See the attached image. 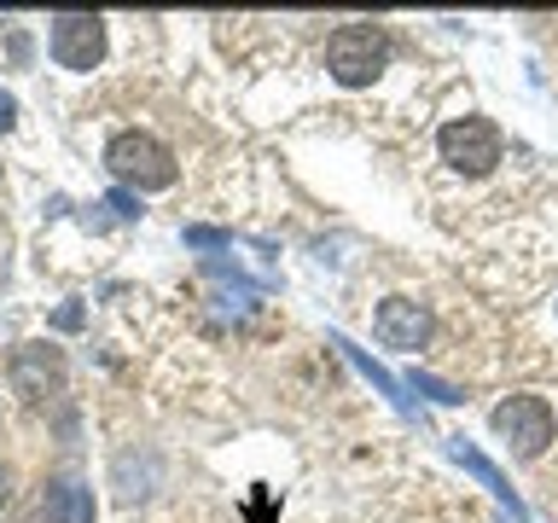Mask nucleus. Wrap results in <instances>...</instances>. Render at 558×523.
Segmentation results:
<instances>
[{
  "label": "nucleus",
  "mask_w": 558,
  "mask_h": 523,
  "mask_svg": "<svg viewBox=\"0 0 558 523\" xmlns=\"http://www.w3.org/2000/svg\"><path fill=\"white\" fill-rule=\"evenodd\" d=\"M436 157H442V169L460 174V181H488V174L506 163V134L488 117H453V122H442V134H436Z\"/></svg>",
  "instance_id": "f257e3e1"
},
{
  "label": "nucleus",
  "mask_w": 558,
  "mask_h": 523,
  "mask_svg": "<svg viewBox=\"0 0 558 523\" xmlns=\"http://www.w3.org/2000/svg\"><path fill=\"white\" fill-rule=\"evenodd\" d=\"M76 326H82V308L76 303H64L59 314H52V331H76Z\"/></svg>",
  "instance_id": "9b49d317"
},
{
  "label": "nucleus",
  "mask_w": 558,
  "mask_h": 523,
  "mask_svg": "<svg viewBox=\"0 0 558 523\" xmlns=\"http://www.w3.org/2000/svg\"><path fill=\"white\" fill-rule=\"evenodd\" d=\"M7 384H12V396L41 401V396H52V390L64 384V355H59L52 343H24V349L7 361Z\"/></svg>",
  "instance_id": "423d86ee"
},
{
  "label": "nucleus",
  "mask_w": 558,
  "mask_h": 523,
  "mask_svg": "<svg viewBox=\"0 0 558 523\" xmlns=\"http://www.w3.org/2000/svg\"><path fill=\"white\" fill-rule=\"evenodd\" d=\"M47 47H52V59H59L64 70H94L105 59V24L87 17V12H64V17H52Z\"/></svg>",
  "instance_id": "39448f33"
},
{
  "label": "nucleus",
  "mask_w": 558,
  "mask_h": 523,
  "mask_svg": "<svg viewBox=\"0 0 558 523\" xmlns=\"http://www.w3.org/2000/svg\"><path fill=\"white\" fill-rule=\"evenodd\" d=\"M186 244H198V251H216V244H227L216 227H186Z\"/></svg>",
  "instance_id": "1a4fd4ad"
},
{
  "label": "nucleus",
  "mask_w": 558,
  "mask_h": 523,
  "mask_svg": "<svg viewBox=\"0 0 558 523\" xmlns=\"http://www.w3.org/2000/svg\"><path fill=\"white\" fill-rule=\"evenodd\" d=\"M7 500H12V471L0 465V506H7Z\"/></svg>",
  "instance_id": "ddd939ff"
},
{
  "label": "nucleus",
  "mask_w": 558,
  "mask_h": 523,
  "mask_svg": "<svg viewBox=\"0 0 558 523\" xmlns=\"http://www.w3.org/2000/svg\"><path fill=\"white\" fill-rule=\"evenodd\" d=\"M41 506H47V523H94V488L76 477H52L41 488Z\"/></svg>",
  "instance_id": "6e6552de"
},
{
  "label": "nucleus",
  "mask_w": 558,
  "mask_h": 523,
  "mask_svg": "<svg viewBox=\"0 0 558 523\" xmlns=\"http://www.w3.org/2000/svg\"><path fill=\"white\" fill-rule=\"evenodd\" d=\"M105 169H111L117 181H129L134 192H163V186H174V174H181L163 139H151L140 129L111 134V146H105Z\"/></svg>",
  "instance_id": "7ed1b4c3"
},
{
  "label": "nucleus",
  "mask_w": 558,
  "mask_h": 523,
  "mask_svg": "<svg viewBox=\"0 0 558 523\" xmlns=\"http://www.w3.org/2000/svg\"><path fill=\"white\" fill-rule=\"evenodd\" d=\"M384 64H390V35H384L378 24H338L326 35V70L343 87L378 82Z\"/></svg>",
  "instance_id": "f03ea898"
},
{
  "label": "nucleus",
  "mask_w": 558,
  "mask_h": 523,
  "mask_svg": "<svg viewBox=\"0 0 558 523\" xmlns=\"http://www.w3.org/2000/svg\"><path fill=\"white\" fill-rule=\"evenodd\" d=\"M105 204H111L122 221H134V216H140V198H134V192H111V198H105Z\"/></svg>",
  "instance_id": "9d476101"
},
{
  "label": "nucleus",
  "mask_w": 558,
  "mask_h": 523,
  "mask_svg": "<svg viewBox=\"0 0 558 523\" xmlns=\"http://www.w3.org/2000/svg\"><path fill=\"white\" fill-rule=\"evenodd\" d=\"M553 314H558V296H553Z\"/></svg>",
  "instance_id": "4468645a"
},
{
  "label": "nucleus",
  "mask_w": 558,
  "mask_h": 523,
  "mask_svg": "<svg viewBox=\"0 0 558 523\" xmlns=\"http://www.w3.org/2000/svg\"><path fill=\"white\" fill-rule=\"evenodd\" d=\"M495 436L506 442V453L518 460H541L558 436V413L547 396H506L495 408Z\"/></svg>",
  "instance_id": "20e7f679"
},
{
  "label": "nucleus",
  "mask_w": 558,
  "mask_h": 523,
  "mask_svg": "<svg viewBox=\"0 0 558 523\" xmlns=\"http://www.w3.org/2000/svg\"><path fill=\"white\" fill-rule=\"evenodd\" d=\"M12 122H17V99L7 94V87H0V134H7V129H12Z\"/></svg>",
  "instance_id": "f8f14e48"
},
{
  "label": "nucleus",
  "mask_w": 558,
  "mask_h": 523,
  "mask_svg": "<svg viewBox=\"0 0 558 523\" xmlns=\"http://www.w3.org/2000/svg\"><path fill=\"white\" fill-rule=\"evenodd\" d=\"M373 331H378V343H390V349H425L430 308L418 303V296H384L378 314H373Z\"/></svg>",
  "instance_id": "0eeeda50"
}]
</instances>
